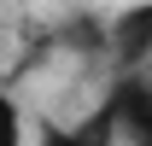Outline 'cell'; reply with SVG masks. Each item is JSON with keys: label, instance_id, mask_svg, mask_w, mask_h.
<instances>
[{"label": "cell", "instance_id": "cell-1", "mask_svg": "<svg viewBox=\"0 0 152 146\" xmlns=\"http://www.w3.org/2000/svg\"><path fill=\"white\" fill-rule=\"evenodd\" d=\"M105 53H111L117 76H134L152 64V0H134L105 23Z\"/></svg>", "mask_w": 152, "mask_h": 146}, {"label": "cell", "instance_id": "cell-2", "mask_svg": "<svg viewBox=\"0 0 152 146\" xmlns=\"http://www.w3.org/2000/svg\"><path fill=\"white\" fill-rule=\"evenodd\" d=\"M105 117H111L123 146H152V82H146V70L117 76L111 99H105Z\"/></svg>", "mask_w": 152, "mask_h": 146}, {"label": "cell", "instance_id": "cell-3", "mask_svg": "<svg viewBox=\"0 0 152 146\" xmlns=\"http://www.w3.org/2000/svg\"><path fill=\"white\" fill-rule=\"evenodd\" d=\"M41 146H117V128L105 117V105H99V117H88L76 128H41Z\"/></svg>", "mask_w": 152, "mask_h": 146}, {"label": "cell", "instance_id": "cell-4", "mask_svg": "<svg viewBox=\"0 0 152 146\" xmlns=\"http://www.w3.org/2000/svg\"><path fill=\"white\" fill-rule=\"evenodd\" d=\"M64 47H76V53H105V29H99L94 18H70L64 23Z\"/></svg>", "mask_w": 152, "mask_h": 146}, {"label": "cell", "instance_id": "cell-5", "mask_svg": "<svg viewBox=\"0 0 152 146\" xmlns=\"http://www.w3.org/2000/svg\"><path fill=\"white\" fill-rule=\"evenodd\" d=\"M0 146H23V111L12 99V88H0Z\"/></svg>", "mask_w": 152, "mask_h": 146}, {"label": "cell", "instance_id": "cell-6", "mask_svg": "<svg viewBox=\"0 0 152 146\" xmlns=\"http://www.w3.org/2000/svg\"><path fill=\"white\" fill-rule=\"evenodd\" d=\"M146 82H152V70H146Z\"/></svg>", "mask_w": 152, "mask_h": 146}]
</instances>
